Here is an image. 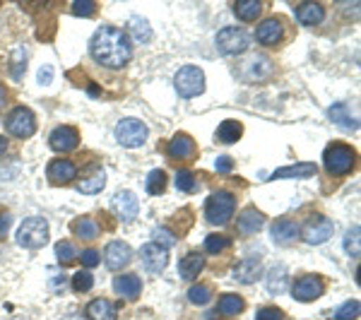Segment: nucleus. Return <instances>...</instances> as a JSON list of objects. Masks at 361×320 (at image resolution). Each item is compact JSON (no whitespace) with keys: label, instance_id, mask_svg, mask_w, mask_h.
Listing matches in <instances>:
<instances>
[{"label":"nucleus","instance_id":"29","mask_svg":"<svg viewBox=\"0 0 361 320\" xmlns=\"http://www.w3.org/2000/svg\"><path fill=\"white\" fill-rule=\"evenodd\" d=\"M128 34L140 44L152 42V27H149V22L145 20V17H130V22H128Z\"/></svg>","mask_w":361,"mask_h":320},{"label":"nucleus","instance_id":"25","mask_svg":"<svg viewBox=\"0 0 361 320\" xmlns=\"http://www.w3.org/2000/svg\"><path fill=\"white\" fill-rule=\"evenodd\" d=\"M87 318L90 320H116L118 318V308L109 299H94L87 304Z\"/></svg>","mask_w":361,"mask_h":320},{"label":"nucleus","instance_id":"14","mask_svg":"<svg viewBox=\"0 0 361 320\" xmlns=\"http://www.w3.org/2000/svg\"><path fill=\"white\" fill-rule=\"evenodd\" d=\"M195 152H197L195 140L190 135H185V133H176V135L166 142V154L171 156V159L188 161V159H193Z\"/></svg>","mask_w":361,"mask_h":320},{"label":"nucleus","instance_id":"46","mask_svg":"<svg viewBox=\"0 0 361 320\" xmlns=\"http://www.w3.org/2000/svg\"><path fill=\"white\" fill-rule=\"evenodd\" d=\"M80 260H82V265L87 267V270H92V267L99 265L102 255H99L97 248H87V251H82V255H80Z\"/></svg>","mask_w":361,"mask_h":320},{"label":"nucleus","instance_id":"2","mask_svg":"<svg viewBox=\"0 0 361 320\" xmlns=\"http://www.w3.org/2000/svg\"><path fill=\"white\" fill-rule=\"evenodd\" d=\"M236 212V195L226 193V190H217L207 197L205 202V219L212 226H224L231 222Z\"/></svg>","mask_w":361,"mask_h":320},{"label":"nucleus","instance_id":"48","mask_svg":"<svg viewBox=\"0 0 361 320\" xmlns=\"http://www.w3.org/2000/svg\"><path fill=\"white\" fill-rule=\"evenodd\" d=\"M214 168H217V173H231V168H234V159L231 156H219L217 161H214Z\"/></svg>","mask_w":361,"mask_h":320},{"label":"nucleus","instance_id":"38","mask_svg":"<svg viewBox=\"0 0 361 320\" xmlns=\"http://www.w3.org/2000/svg\"><path fill=\"white\" fill-rule=\"evenodd\" d=\"M25 70H27V51L25 49H15L13 58H10V73H13L15 80H20Z\"/></svg>","mask_w":361,"mask_h":320},{"label":"nucleus","instance_id":"28","mask_svg":"<svg viewBox=\"0 0 361 320\" xmlns=\"http://www.w3.org/2000/svg\"><path fill=\"white\" fill-rule=\"evenodd\" d=\"M318 171L316 164L311 161H304V164H296V166H284V168H277L275 173L270 176V181H277V178H308Z\"/></svg>","mask_w":361,"mask_h":320},{"label":"nucleus","instance_id":"6","mask_svg":"<svg viewBox=\"0 0 361 320\" xmlns=\"http://www.w3.org/2000/svg\"><path fill=\"white\" fill-rule=\"evenodd\" d=\"M5 128H8L10 135L27 140L37 133V118H34V111L27 106H15L13 111L5 118Z\"/></svg>","mask_w":361,"mask_h":320},{"label":"nucleus","instance_id":"35","mask_svg":"<svg viewBox=\"0 0 361 320\" xmlns=\"http://www.w3.org/2000/svg\"><path fill=\"white\" fill-rule=\"evenodd\" d=\"M328 113H330V121L337 125H342L345 130H354V128H357V121H354L347 111V104H335V106H330Z\"/></svg>","mask_w":361,"mask_h":320},{"label":"nucleus","instance_id":"10","mask_svg":"<svg viewBox=\"0 0 361 320\" xmlns=\"http://www.w3.org/2000/svg\"><path fill=\"white\" fill-rule=\"evenodd\" d=\"M238 73H241V78L246 80V82H265V80L272 78V73H275V66H272L270 58L260 54V56L248 58Z\"/></svg>","mask_w":361,"mask_h":320},{"label":"nucleus","instance_id":"15","mask_svg":"<svg viewBox=\"0 0 361 320\" xmlns=\"http://www.w3.org/2000/svg\"><path fill=\"white\" fill-rule=\"evenodd\" d=\"M111 207H114V212L121 217V222H133L140 212V202H137L135 193H130V190H121V193H116L114 200H111Z\"/></svg>","mask_w":361,"mask_h":320},{"label":"nucleus","instance_id":"21","mask_svg":"<svg viewBox=\"0 0 361 320\" xmlns=\"http://www.w3.org/2000/svg\"><path fill=\"white\" fill-rule=\"evenodd\" d=\"M202 270H205V255L197 251H190L188 255H183V260L178 263V275L180 279H185V282L197 279V275H200Z\"/></svg>","mask_w":361,"mask_h":320},{"label":"nucleus","instance_id":"43","mask_svg":"<svg viewBox=\"0 0 361 320\" xmlns=\"http://www.w3.org/2000/svg\"><path fill=\"white\" fill-rule=\"evenodd\" d=\"M345 251L352 255V258H359V226L347 231L345 236Z\"/></svg>","mask_w":361,"mask_h":320},{"label":"nucleus","instance_id":"24","mask_svg":"<svg viewBox=\"0 0 361 320\" xmlns=\"http://www.w3.org/2000/svg\"><path fill=\"white\" fill-rule=\"evenodd\" d=\"M296 20L304 27H316L325 20V8L320 3H301L296 5Z\"/></svg>","mask_w":361,"mask_h":320},{"label":"nucleus","instance_id":"42","mask_svg":"<svg viewBox=\"0 0 361 320\" xmlns=\"http://www.w3.org/2000/svg\"><path fill=\"white\" fill-rule=\"evenodd\" d=\"M359 318V301H347L333 313V320H357Z\"/></svg>","mask_w":361,"mask_h":320},{"label":"nucleus","instance_id":"31","mask_svg":"<svg viewBox=\"0 0 361 320\" xmlns=\"http://www.w3.org/2000/svg\"><path fill=\"white\" fill-rule=\"evenodd\" d=\"M243 135V125L238 121H224L222 125L217 128V142L222 144H234L238 142Z\"/></svg>","mask_w":361,"mask_h":320},{"label":"nucleus","instance_id":"26","mask_svg":"<svg viewBox=\"0 0 361 320\" xmlns=\"http://www.w3.org/2000/svg\"><path fill=\"white\" fill-rule=\"evenodd\" d=\"M104 185H106V173H104L102 166H97V168H92L90 176H85L82 181L78 183V193L94 195V193H102Z\"/></svg>","mask_w":361,"mask_h":320},{"label":"nucleus","instance_id":"47","mask_svg":"<svg viewBox=\"0 0 361 320\" xmlns=\"http://www.w3.org/2000/svg\"><path fill=\"white\" fill-rule=\"evenodd\" d=\"M152 243H157V246H161V248H169V246H173V243H176V238L169 234V229H157Z\"/></svg>","mask_w":361,"mask_h":320},{"label":"nucleus","instance_id":"22","mask_svg":"<svg viewBox=\"0 0 361 320\" xmlns=\"http://www.w3.org/2000/svg\"><path fill=\"white\" fill-rule=\"evenodd\" d=\"M114 292L118 296H123L128 301H135L140 292H142V282H140L137 275L128 272V275H118L114 279Z\"/></svg>","mask_w":361,"mask_h":320},{"label":"nucleus","instance_id":"36","mask_svg":"<svg viewBox=\"0 0 361 320\" xmlns=\"http://www.w3.org/2000/svg\"><path fill=\"white\" fill-rule=\"evenodd\" d=\"M209 299H212V287L209 284H193L188 289V301L193 306H205L209 304Z\"/></svg>","mask_w":361,"mask_h":320},{"label":"nucleus","instance_id":"4","mask_svg":"<svg viewBox=\"0 0 361 320\" xmlns=\"http://www.w3.org/2000/svg\"><path fill=\"white\" fill-rule=\"evenodd\" d=\"M49 241V222L42 217H29L17 229V243L25 248H42Z\"/></svg>","mask_w":361,"mask_h":320},{"label":"nucleus","instance_id":"39","mask_svg":"<svg viewBox=\"0 0 361 320\" xmlns=\"http://www.w3.org/2000/svg\"><path fill=\"white\" fill-rule=\"evenodd\" d=\"M195 173L188 171V168H180V171L176 173V188L180 190V193H193L195 190Z\"/></svg>","mask_w":361,"mask_h":320},{"label":"nucleus","instance_id":"27","mask_svg":"<svg viewBox=\"0 0 361 320\" xmlns=\"http://www.w3.org/2000/svg\"><path fill=\"white\" fill-rule=\"evenodd\" d=\"M217 311L226 318H236L246 311V301L238 294H224V296H219V301H217Z\"/></svg>","mask_w":361,"mask_h":320},{"label":"nucleus","instance_id":"1","mask_svg":"<svg viewBox=\"0 0 361 320\" xmlns=\"http://www.w3.org/2000/svg\"><path fill=\"white\" fill-rule=\"evenodd\" d=\"M90 54L99 66L121 70L130 63L133 49H130V42L126 39V34L121 32L118 27L104 25L102 29H97L94 37H92Z\"/></svg>","mask_w":361,"mask_h":320},{"label":"nucleus","instance_id":"34","mask_svg":"<svg viewBox=\"0 0 361 320\" xmlns=\"http://www.w3.org/2000/svg\"><path fill=\"white\" fill-rule=\"evenodd\" d=\"M56 258H58V263H61L63 267L73 265L75 260L80 258L78 246H75L73 241H58V243H56Z\"/></svg>","mask_w":361,"mask_h":320},{"label":"nucleus","instance_id":"18","mask_svg":"<svg viewBox=\"0 0 361 320\" xmlns=\"http://www.w3.org/2000/svg\"><path fill=\"white\" fill-rule=\"evenodd\" d=\"M104 260H106L109 270H123V267L133 260V248L128 246L126 241H111L106 246Z\"/></svg>","mask_w":361,"mask_h":320},{"label":"nucleus","instance_id":"40","mask_svg":"<svg viewBox=\"0 0 361 320\" xmlns=\"http://www.w3.org/2000/svg\"><path fill=\"white\" fill-rule=\"evenodd\" d=\"M231 246V241L226 236H219V234H212V236H207L205 238V251L209 255H217V253H222L226 251V248Z\"/></svg>","mask_w":361,"mask_h":320},{"label":"nucleus","instance_id":"45","mask_svg":"<svg viewBox=\"0 0 361 320\" xmlns=\"http://www.w3.org/2000/svg\"><path fill=\"white\" fill-rule=\"evenodd\" d=\"M255 320H284V313L275 306H263L255 313Z\"/></svg>","mask_w":361,"mask_h":320},{"label":"nucleus","instance_id":"3","mask_svg":"<svg viewBox=\"0 0 361 320\" xmlns=\"http://www.w3.org/2000/svg\"><path fill=\"white\" fill-rule=\"evenodd\" d=\"M323 164L333 176H347L357 164V149L345 142H333L323 154Z\"/></svg>","mask_w":361,"mask_h":320},{"label":"nucleus","instance_id":"41","mask_svg":"<svg viewBox=\"0 0 361 320\" xmlns=\"http://www.w3.org/2000/svg\"><path fill=\"white\" fill-rule=\"evenodd\" d=\"M92 287H94V277H92L90 270H80L78 275L73 277V289H75V292L85 294V292H90Z\"/></svg>","mask_w":361,"mask_h":320},{"label":"nucleus","instance_id":"5","mask_svg":"<svg viewBox=\"0 0 361 320\" xmlns=\"http://www.w3.org/2000/svg\"><path fill=\"white\" fill-rule=\"evenodd\" d=\"M173 85H176L178 97L193 99L202 94V90H205V73L195 66H183L176 73V78H173Z\"/></svg>","mask_w":361,"mask_h":320},{"label":"nucleus","instance_id":"33","mask_svg":"<svg viewBox=\"0 0 361 320\" xmlns=\"http://www.w3.org/2000/svg\"><path fill=\"white\" fill-rule=\"evenodd\" d=\"M73 231H75V236H80L82 241H94L102 229H99L92 217H78L73 222Z\"/></svg>","mask_w":361,"mask_h":320},{"label":"nucleus","instance_id":"44","mask_svg":"<svg viewBox=\"0 0 361 320\" xmlns=\"http://www.w3.org/2000/svg\"><path fill=\"white\" fill-rule=\"evenodd\" d=\"M73 15L78 17L97 15V3H92V0H78V3H73Z\"/></svg>","mask_w":361,"mask_h":320},{"label":"nucleus","instance_id":"50","mask_svg":"<svg viewBox=\"0 0 361 320\" xmlns=\"http://www.w3.org/2000/svg\"><path fill=\"white\" fill-rule=\"evenodd\" d=\"M5 101H8V90H5V87L0 85V109L5 106Z\"/></svg>","mask_w":361,"mask_h":320},{"label":"nucleus","instance_id":"7","mask_svg":"<svg viewBox=\"0 0 361 320\" xmlns=\"http://www.w3.org/2000/svg\"><path fill=\"white\" fill-rule=\"evenodd\" d=\"M217 46L224 56H238L250 46V34L241 27H224L217 34Z\"/></svg>","mask_w":361,"mask_h":320},{"label":"nucleus","instance_id":"51","mask_svg":"<svg viewBox=\"0 0 361 320\" xmlns=\"http://www.w3.org/2000/svg\"><path fill=\"white\" fill-rule=\"evenodd\" d=\"M5 152H8V140L0 135V154H5Z\"/></svg>","mask_w":361,"mask_h":320},{"label":"nucleus","instance_id":"19","mask_svg":"<svg viewBox=\"0 0 361 320\" xmlns=\"http://www.w3.org/2000/svg\"><path fill=\"white\" fill-rule=\"evenodd\" d=\"M140 258H142V265L147 267L149 272H161L169 265V251L157 243H145L140 248Z\"/></svg>","mask_w":361,"mask_h":320},{"label":"nucleus","instance_id":"20","mask_svg":"<svg viewBox=\"0 0 361 320\" xmlns=\"http://www.w3.org/2000/svg\"><path fill=\"white\" fill-rule=\"evenodd\" d=\"M265 224V214L260 212L258 207H246L236 219V226L243 236H250V234H258Z\"/></svg>","mask_w":361,"mask_h":320},{"label":"nucleus","instance_id":"37","mask_svg":"<svg viewBox=\"0 0 361 320\" xmlns=\"http://www.w3.org/2000/svg\"><path fill=\"white\" fill-rule=\"evenodd\" d=\"M166 190V173L161 168H154L147 176V193L149 195H161Z\"/></svg>","mask_w":361,"mask_h":320},{"label":"nucleus","instance_id":"32","mask_svg":"<svg viewBox=\"0 0 361 320\" xmlns=\"http://www.w3.org/2000/svg\"><path fill=\"white\" fill-rule=\"evenodd\" d=\"M234 13L238 20L255 22L260 17V13H263V5L255 3V0H238V3H234Z\"/></svg>","mask_w":361,"mask_h":320},{"label":"nucleus","instance_id":"11","mask_svg":"<svg viewBox=\"0 0 361 320\" xmlns=\"http://www.w3.org/2000/svg\"><path fill=\"white\" fill-rule=\"evenodd\" d=\"M299 236L304 238L308 246H320V243H325L333 236V222L328 217H323V214H318V217L308 219Z\"/></svg>","mask_w":361,"mask_h":320},{"label":"nucleus","instance_id":"9","mask_svg":"<svg viewBox=\"0 0 361 320\" xmlns=\"http://www.w3.org/2000/svg\"><path fill=\"white\" fill-rule=\"evenodd\" d=\"M325 294V279L320 275H304L294 282L292 296L301 304H311V301L320 299Z\"/></svg>","mask_w":361,"mask_h":320},{"label":"nucleus","instance_id":"49","mask_svg":"<svg viewBox=\"0 0 361 320\" xmlns=\"http://www.w3.org/2000/svg\"><path fill=\"white\" fill-rule=\"evenodd\" d=\"M51 75H54V68L39 70V85H51Z\"/></svg>","mask_w":361,"mask_h":320},{"label":"nucleus","instance_id":"13","mask_svg":"<svg viewBox=\"0 0 361 320\" xmlns=\"http://www.w3.org/2000/svg\"><path fill=\"white\" fill-rule=\"evenodd\" d=\"M284 39V22L282 17H267L255 29V42L263 46H277Z\"/></svg>","mask_w":361,"mask_h":320},{"label":"nucleus","instance_id":"8","mask_svg":"<svg viewBox=\"0 0 361 320\" xmlns=\"http://www.w3.org/2000/svg\"><path fill=\"white\" fill-rule=\"evenodd\" d=\"M116 140L123 147H140L147 140V125L137 118H123L116 125Z\"/></svg>","mask_w":361,"mask_h":320},{"label":"nucleus","instance_id":"23","mask_svg":"<svg viewBox=\"0 0 361 320\" xmlns=\"http://www.w3.org/2000/svg\"><path fill=\"white\" fill-rule=\"evenodd\" d=\"M260 277H263V265H260V260H255V258L241 260L234 270V279L241 284H255Z\"/></svg>","mask_w":361,"mask_h":320},{"label":"nucleus","instance_id":"17","mask_svg":"<svg viewBox=\"0 0 361 320\" xmlns=\"http://www.w3.org/2000/svg\"><path fill=\"white\" fill-rule=\"evenodd\" d=\"M299 234H301V229H299V224H296L294 219L279 217V219L272 222L270 236H272V241L279 243V246H292L296 238H299Z\"/></svg>","mask_w":361,"mask_h":320},{"label":"nucleus","instance_id":"30","mask_svg":"<svg viewBox=\"0 0 361 320\" xmlns=\"http://www.w3.org/2000/svg\"><path fill=\"white\" fill-rule=\"evenodd\" d=\"M287 287H289L287 267H282V265L272 267V270L267 272V292H270V294H282Z\"/></svg>","mask_w":361,"mask_h":320},{"label":"nucleus","instance_id":"12","mask_svg":"<svg viewBox=\"0 0 361 320\" xmlns=\"http://www.w3.org/2000/svg\"><path fill=\"white\" fill-rule=\"evenodd\" d=\"M49 144L54 152H73V149H78L80 144V133L78 128L73 125H58L54 128V133L49 135Z\"/></svg>","mask_w":361,"mask_h":320},{"label":"nucleus","instance_id":"16","mask_svg":"<svg viewBox=\"0 0 361 320\" xmlns=\"http://www.w3.org/2000/svg\"><path fill=\"white\" fill-rule=\"evenodd\" d=\"M46 176H49V181L54 185H68L78 176V166L70 159H54L49 168H46Z\"/></svg>","mask_w":361,"mask_h":320}]
</instances>
